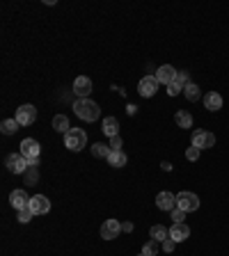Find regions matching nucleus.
Returning <instances> with one entry per match:
<instances>
[{"instance_id":"nucleus-12","label":"nucleus","mask_w":229,"mask_h":256,"mask_svg":"<svg viewBox=\"0 0 229 256\" xmlns=\"http://www.w3.org/2000/svg\"><path fill=\"white\" fill-rule=\"evenodd\" d=\"M28 208L33 210L34 215H46V213H51V201L44 197V195H34L30 199V206Z\"/></svg>"},{"instance_id":"nucleus-30","label":"nucleus","mask_w":229,"mask_h":256,"mask_svg":"<svg viewBox=\"0 0 229 256\" xmlns=\"http://www.w3.org/2000/svg\"><path fill=\"white\" fill-rule=\"evenodd\" d=\"M177 83H179L181 87L190 85V73H188V71H179V73H177Z\"/></svg>"},{"instance_id":"nucleus-7","label":"nucleus","mask_w":229,"mask_h":256,"mask_svg":"<svg viewBox=\"0 0 229 256\" xmlns=\"http://www.w3.org/2000/svg\"><path fill=\"white\" fill-rule=\"evenodd\" d=\"M193 146H197L199 151L202 149H211V146H216V135L209 131H195L193 133Z\"/></svg>"},{"instance_id":"nucleus-21","label":"nucleus","mask_w":229,"mask_h":256,"mask_svg":"<svg viewBox=\"0 0 229 256\" xmlns=\"http://www.w3.org/2000/svg\"><path fill=\"white\" fill-rule=\"evenodd\" d=\"M53 128H55L58 133H69V128H71L69 117H65V114H55V117H53Z\"/></svg>"},{"instance_id":"nucleus-31","label":"nucleus","mask_w":229,"mask_h":256,"mask_svg":"<svg viewBox=\"0 0 229 256\" xmlns=\"http://www.w3.org/2000/svg\"><path fill=\"white\" fill-rule=\"evenodd\" d=\"M179 92H183V87L179 85L177 80H174V83H170V85H167V94H170V96H177Z\"/></svg>"},{"instance_id":"nucleus-24","label":"nucleus","mask_w":229,"mask_h":256,"mask_svg":"<svg viewBox=\"0 0 229 256\" xmlns=\"http://www.w3.org/2000/svg\"><path fill=\"white\" fill-rule=\"evenodd\" d=\"M19 128H21V124L16 121V119H5V121L0 124V131H2V135H14Z\"/></svg>"},{"instance_id":"nucleus-13","label":"nucleus","mask_w":229,"mask_h":256,"mask_svg":"<svg viewBox=\"0 0 229 256\" xmlns=\"http://www.w3.org/2000/svg\"><path fill=\"white\" fill-rule=\"evenodd\" d=\"M156 206L161 210H174L177 208V195H172V192H167V190H163V192H158L156 195Z\"/></svg>"},{"instance_id":"nucleus-3","label":"nucleus","mask_w":229,"mask_h":256,"mask_svg":"<svg viewBox=\"0 0 229 256\" xmlns=\"http://www.w3.org/2000/svg\"><path fill=\"white\" fill-rule=\"evenodd\" d=\"M7 170L12 171V174H26L30 170V160L26 156H21V153H12V156H7L5 160Z\"/></svg>"},{"instance_id":"nucleus-16","label":"nucleus","mask_w":229,"mask_h":256,"mask_svg":"<svg viewBox=\"0 0 229 256\" xmlns=\"http://www.w3.org/2000/svg\"><path fill=\"white\" fill-rule=\"evenodd\" d=\"M204 108L211 112H218L220 108H223V96L218 92H209L206 96H204Z\"/></svg>"},{"instance_id":"nucleus-14","label":"nucleus","mask_w":229,"mask_h":256,"mask_svg":"<svg viewBox=\"0 0 229 256\" xmlns=\"http://www.w3.org/2000/svg\"><path fill=\"white\" fill-rule=\"evenodd\" d=\"M170 238L174 240V243H183V240H188V238H190V227L186 222L172 224V227H170Z\"/></svg>"},{"instance_id":"nucleus-20","label":"nucleus","mask_w":229,"mask_h":256,"mask_svg":"<svg viewBox=\"0 0 229 256\" xmlns=\"http://www.w3.org/2000/svg\"><path fill=\"white\" fill-rule=\"evenodd\" d=\"M174 121H177L179 128H193V114L188 110H179L174 114Z\"/></svg>"},{"instance_id":"nucleus-26","label":"nucleus","mask_w":229,"mask_h":256,"mask_svg":"<svg viewBox=\"0 0 229 256\" xmlns=\"http://www.w3.org/2000/svg\"><path fill=\"white\" fill-rule=\"evenodd\" d=\"M26 176V183H30V185H34L37 181H39V174H37V167H30V170L23 174Z\"/></svg>"},{"instance_id":"nucleus-19","label":"nucleus","mask_w":229,"mask_h":256,"mask_svg":"<svg viewBox=\"0 0 229 256\" xmlns=\"http://www.w3.org/2000/svg\"><path fill=\"white\" fill-rule=\"evenodd\" d=\"M149 236H151V240L163 243V240H167V238H170V229H165L163 224H154V227L149 229Z\"/></svg>"},{"instance_id":"nucleus-8","label":"nucleus","mask_w":229,"mask_h":256,"mask_svg":"<svg viewBox=\"0 0 229 256\" xmlns=\"http://www.w3.org/2000/svg\"><path fill=\"white\" fill-rule=\"evenodd\" d=\"M21 156H26L28 160H37L39 158V153H41V146H39V142L37 140H33V138H26L23 142H21Z\"/></svg>"},{"instance_id":"nucleus-2","label":"nucleus","mask_w":229,"mask_h":256,"mask_svg":"<svg viewBox=\"0 0 229 256\" xmlns=\"http://www.w3.org/2000/svg\"><path fill=\"white\" fill-rule=\"evenodd\" d=\"M65 146L69 151H83L87 146V133L83 131V128L71 126L69 133H65Z\"/></svg>"},{"instance_id":"nucleus-1","label":"nucleus","mask_w":229,"mask_h":256,"mask_svg":"<svg viewBox=\"0 0 229 256\" xmlns=\"http://www.w3.org/2000/svg\"><path fill=\"white\" fill-rule=\"evenodd\" d=\"M73 112H76V117H80L83 121H97L101 117V108L98 103H94L92 99H78L73 103Z\"/></svg>"},{"instance_id":"nucleus-29","label":"nucleus","mask_w":229,"mask_h":256,"mask_svg":"<svg viewBox=\"0 0 229 256\" xmlns=\"http://www.w3.org/2000/svg\"><path fill=\"white\" fill-rule=\"evenodd\" d=\"M170 215H172V220H174V224H181L183 220H186V210L174 208V210H172V213H170Z\"/></svg>"},{"instance_id":"nucleus-23","label":"nucleus","mask_w":229,"mask_h":256,"mask_svg":"<svg viewBox=\"0 0 229 256\" xmlns=\"http://www.w3.org/2000/svg\"><path fill=\"white\" fill-rule=\"evenodd\" d=\"M110 144H103V142H97V144H92V156L94 158H108L110 156Z\"/></svg>"},{"instance_id":"nucleus-6","label":"nucleus","mask_w":229,"mask_h":256,"mask_svg":"<svg viewBox=\"0 0 229 256\" xmlns=\"http://www.w3.org/2000/svg\"><path fill=\"white\" fill-rule=\"evenodd\" d=\"M14 119H16L21 126H33L34 119H37V108H34V105H30V103L21 105L19 110H16V117H14Z\"/></svg>"},{"instance_id":"nucleus-17","label":"nucleus","mask_w":229,"mask_h":256,"mask_svg":"<svg viewBox=\"0 0 229 256\" xmlns=\"http://www.w3.org/2000/svg\"><path fill=\"white\" fill-rule=\"evenodd\" d=\"M101 131H103L108 138H115V135H119V121H117V117H105L103 119V126H101Z\"/></svg>"},{"instance_id":"nucleus-18","label":"nucleus","mask_w":229,"mask_h":256,"mask_svg":"<svg viewBox=\"0 0 229 256\" xmlns=\"http://www.w3.org/2000/svg\"><path fill=\"white\" fill-rule=\"evenodd\" d=\"M105 160H108V165H110V167H124L129 158H126V153L122 151V149H112L110 156L105 158Z\"/></svg>"},{"instance_id":"nucleus-22","label":"nucleus","mask_w":229,"mask_h":256,"mask_svg":"<svg viewBox=\"0 0 229 256\" xmlns=\"http://www.w3.org/2000/svg\"><path fill=\"white\" fill-rule=\"evenodd\" d=\"M183 96L190 101V103H195V101H199V96H202V92H199V87H197V83H190V85L183 87Z\"/></svg>"},{"instance_id":"nucleus-10","label":"nucleus","mask_w":229,"mask_h":256,"mask_svg":"<svg viewBox=\"0 0 229 256\" xmlns=\"http://www.w3.org/2000/svg\"><path fill=\"white\" fill-rule=\"evenodd\" d=\"M177 69H174V66L172 64H163L161 66V69H158L156 73H154V76H156V80H158V85H170V83H174V80H177Z\"/></svg>"},{"instance_id":"nucleus-27","label":"nucleus","mask_w":229,"mask_h":256,"mask_svg":"<svg viewBox=\"0 0 229 256\" xmlns=\"http://www.w3.org/2000/svg\"><path fill=\"white\" fill-rule=\"evenodd\" d=\"M199 149H197V146H188V149H186V158H188L190 163H195V160H199Z\"/></svg>"},{"instance_id":"nucleus-15","label":"nucleus","mask_w":229,"mask_h":256,"mask_svg":"<svg viewBox=\"0 0 229 256\" xmlns=\"http://www.w3.org/2000/svg\"><path fill=\"white\" fill-rule=\"evenodd\" d=\"M9 204H12V208L23 210L30 206V197H28L26 190H14L12 195H9Z\"/></svg>"},{"instance_id":"nucleus-9","label":"nucleus","mask_w":229,"mask_h":256,"mask_svg":"<svg viewBox=\"0 0 229 256\" xmlns=\"http://www.w3.org/2000/svg\"><path fill=\"white\" fill-rule=\"evenodd\" d=\"M122 222L119 220H105L103 227H101V238L103 240H115V238L122 233Z\"/></svg>"},{"instance_id":"nucleus-35","label":"nucleus","mask_w":229,"mask_h":256,"mask_svg":"<svg viewBox=\"0 0 229 256\" xmlns=\"http://www.w3.org/2000/svg\"><path fill=\"white\" fill-rule=\"evenodd\" d=\"M161 167H163V171H172V163H167V160L161 163Z\"/></svg>"},{"instance_id":"nucleus-34","label":"nucleus","mask_w":229,"mask_h":256,"mask_svg":"<svg viewBox=\"0 0 229 256\" xmlns=\"http://www.w3.org/2000/svg\"><path fill=\"white\" fill-rule=\"evenodd\" d=\"M122 229H124L126 233H131V231H133V222H124V224H122Z\"/></svg>"},{"instance_id":"nucleus-5","label":"nucleus","mask_w":229,"mask_h":256,"mask_svg":"<svg viewBox=\"0 0 229 256\" xmlns=\"http://www.w3.org/2000/svg\"><path fill=\"white\" fill-rule=\"evenodd\" d=\"M156 92H158L156 76H142V80L137 83V94H140L142 99H151Z\"/></svg>"},{"instance_id":"nucleus-4","label":"nucleus","mask_w":229,"mask_h":256,"mask_svg":"<svg viewBox=\"0 0 229 256\" xmlns=\"http://www.w3.org/2000/svg\"><path fill=\"white\" fill-rule=\"evenodd\" d=\"M177 208L186 210V213H193V210L199 208V197H197L195 192H179L177 195Z\"/></svg>"},{"instance_id":"nucleus-32","label":"nucleus","mask_w":229,"mask_h":256,"mask_svg":"<svg viewBox=\"0 0 229 256\" xmlns=\"http://www.w3.org/2000/svg\"><path fill=\"white\" fill-rule=\"evenodd\" d=\"M174 240H172V238H167V240H163V243H161V247H163V252H167V254H172V252H174Z\"/></svg>"},{"instance_id":"nucleus-25","label":"nucleus","mask_w":229,"mask_h":256,"mask_svg":"<svg viewBox=\"0 0 229 256\" xmlns=\"http://www.w3.org/2000/svg\"><path fill=\"white\" fill-rule=\"evenodd\" d=\"M156 252H158V243H156V240H149V243L142 247L140 254H142V256H156Z\"/></svg>"},{"instance_id":"nucleus-33","label":"nucleus","mask_w":229,"mask_h":256,"mask_svg":"<svg viewBox=\"0 0 229 256\" xmlns=\"http://www.w3.org/2000/svg\"><path fill=\"white\" fill-rule=\"evenodd\" d=\"M119 146H122V138H119V135L110 138V149H119Z\"/></svg>"},{"instance_id":"nucleus-11","label":"nucleus","mask_w":229,"mask_h":256,"mask_svg":"<svg viewBox=\"0 0 229 256\" xmlns=\"http://www.w3.org/2000/svg\"><path fill=\"white\" fill-rule=\"evenodd\" d=\"M73 94L78 96V99H90L92 94V80L87 76H78V78L73 80Z\"/></svg>"},{"instance_id":"nucleus-28","label":"nucleus","mask_w":229,"mask_h":256,"mask_svg":"<svg viewBox=\"0 0 229 256\" xmlns=\"http://www.w3.org/2000/svg\"><path fill=\"white\" fill-rule=\"evenodd\" d=\"M33 215H34V213H33V210H30V208L19 210V222H21V224H28V222H30V220H33Z\"/></svg>"}]
</instances>
